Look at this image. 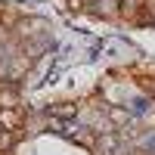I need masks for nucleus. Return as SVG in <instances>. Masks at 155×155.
<instances>
[{
  "instance_id": "2",
  "label": "nucleus",
  "mask_w": 155,
  "mask_h": 155,
  "mask_svg": "<svg viewBox=\"0 0 155 155\" xmlns=\"http://www.w3.org/2000/svg\"><path fill=\"white\" fill-rule=\"evenodd\" d=\"M118 149H121V134L118 130H99L96 134L93 155H118Z\"/></svg>"
},
{
  "instance_id": "11",
  "label": "nucleus",
  "mask_w": 155,
  "mask_h": 155,
  "mask_svg": "<svg viewBox=\"0 0 155 155\" xmlns=\"http://www.w3.org/2000/svg\"><path fill=\"white\" fill-rule=\"evenodd\" d=\"M65 9H71V12H84L87 3H84V0H65Z\"/></svg>"
},
{
  "instance_id": "9",
  "label": "nucleus",
  "mask_w": 155,
  "mask_h": 155,
  "mask_svg": "<svg viewBox=\"0 0 155 155\" xmlns=\"http://www.w3.org/2000/svg\"><path fill=\"white\" fill-rule=\"evenodd\" d=\"M16 140H19V134H12V130H6V127L0 124V152H9L16 146Z\"/></svg>"
},
{
  "instance_id": "3",
  "label": "nucleus",
  "mask_w": 155,
  "mask_h": 155,
  "mask_svg": "<svg viewBox=\"0 0 155 155\" xmlns=\"http://www.w3.org/2000/svg\"><path fill=\"white\" fill-rule=\"evenodd\" d=\"M25 121H28V112H25L22 106H6V109H0V124H3L6 130L19 134L22 127H25Z\"/></svg>"
},
{
  "instance_id": "6",
  "label": "nucleus",
  "mask_w": 155,
  "mask_h": 155,
  "mask_svg": "<svg viewBox=\"0 0 155 155\" xmlns=\"http://www.w3.org/2000/svg\"><path fill=\"white\" fill-rule=\"evenodd\" d=\"M109 124H112V130H121V127L130 124V112H127L124 106H109Z\"/></svg>"
},
{
  "instance_id": "8",
  "label": "nucleus",
  "mask_w": 155,
  "mask_h": 155,
  "mask_svg": "<svg viewBox=\"0 0 155 155\" xmlns=\"http://www.w3.org/2000/svg\"><path fill=\"white\" fill-rule=\"evenodd\" d=\"M96 134H99V130H81V134H71V143H78V146H84V149L93 152V146H96Z\"/></svg>"
},
{
  "instance_id": "7",
  "label": "nucleus",
  "mask_w": 155,
  "mask_h": 155,
  "mask_svg": "<svg viewBox=\"0 0 155 155\" xmlns=\"http://www.w3.org/2000/svg\"><path fill=\"white\" fill-rule=\"evenodd\" d=\"M90 12L99 19H118V0H99L96 6H90Z\"/></svg>"
},
{
  "instance_id": "13",
  "label": "nucleus",
  "mask_w": 155,
  "mask_h": 155,
  "mask_svg": "<svg viewBox=\"0 0 155 155\" xmlns=\"http://www.w3.org/2000/svg\"><path fill=\"white\" fill-rule=\"evenodd\" d=\"M134 155H146V152H134Z\"/></svg>"
},
{
  "instance_id": "4",
  "label": "nucleus",
  "mask_w": 155,
  "mask_h": 155,
  "mask_svg": "<svg viewBox=\"0 0 155 155\" xmlns=\"http://www.w3.org/2000/svg\"><path fill=\"white\" fill-rule=\"evenodd\" d=\"M143 0H118V19L124 22H143Z\"/></svg>"
},
{
  "instance_id": "1",
  "label": "nucleus",
  "mask_w": 155,
  "mask_h": 155,
  "mask_svg": "<svg viewBox=\"0 0 155 155\" xmlns=\"http://www.w3.org/2000/svg\"><path fill=\"white\" fill-rule=\"evenodd\" d=\"M47 28H50L47 19H19L16 25H12V34H16V41L28 44V37H41Z\"/></svg>"
},
{
  "instance_id": "10",
  "label": "nucleus",
  "mask_w": 155,
  "mask_h": 155,
  "mask_svg": "<svg viewBox=\"0 0 155 155\" xmlns=\"http://www.w3.org/2000/svg\"><path fill=\"white\" fill-rule=\"evenodd\" d=\"M130 74H137V78H155V62H137V65L130 68Z\"/></svg>"
},
{
  "instance_id": "12",
  "label": "nucleus",
  "mask_w": 155,
  "mask_h": 155,
  "mask_svg": "<svg viewBox=\"0 0 155 155\" xmlns=\"http://www.w3.org/2000/svg\"><path fill=\"white\" fill-rule=\"evenodd\" d=\"M84 3H87V9H90V6H96V3H99V0H84Z\"/></svg>"
},
{
  "instance_id": "5",
  "label": "nucleus",
  "mask_w": 155,
  "mask_h": 155,
  "mask_svg": "<svg viewBox=\"0 0 155 155\" xmlns=\"http://www.w3.org/2000/svg\"><path fill=\"white\" fill-rule=\"evenodd\" d=\"M78 102H71V99H62V102H53V106L47 109V115L50 118H56V121H71V118H78Z\"/></svg>"
}]
</instances>
